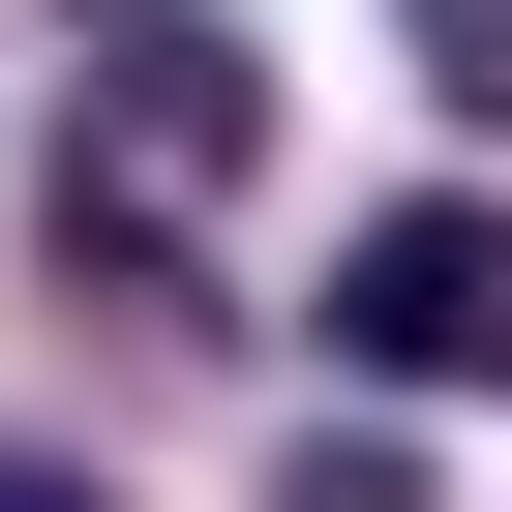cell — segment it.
Here are the masks:
<instances>
[{
    "mask_svg": "<svg viewBox=\"0 0 512 512\" xmlns=\"http://www.w3.org/2000/svg\"><path fill=\"white\" fill-rule=\"evenodd\" d=\"M241 151H272V91H241V31H211V0H91V151H61V181H121V211H211Z\"/></svg>",
    "mask_w": 512,
    "mask_h": 512,
    "instance_id": "obj_2",
    "label": "cell"
},
{
    "mask_svg": "<svg viewBox=\"0 0 512 512\" xmlns=\"http://www.w3.org/2000/svg\"><path fill=\"white\" fill-rule=\"evenodd\" d=\"M0 512H121V482H61V452H0Z\"/></svg>",
    "mask_w": 512,
    "mask_h": 512,
    "instance_id": "obj_5",
    "label": "cell"
},
{
    "mask_svg": "<svg viewBox=\"0 0 512 512\" xmlns=\"http://www.w3.org/2000/svg\"><path fill=\"white\" fill-rule=\"evenodd\" d=\"M272 512H422V452H392V422H302V482H272Z\"/></svg>",
    "mask_w": 512,
    "mask_h": 512,
    "instance_id": "obj_4",
    "label": "cell"
},
{
    "mask_svg": "<svg viewBox=\"0 0 512 512\" xmlns=\"http://www.w3.org/2000/svg\"><path fill=\"white\" fill-rule=\"evenodd\" d=\"M392 61H422L452 121H512V0H392Z\"/></svg>",
    "mask_w": 512,
    "mask_h": 512,
    "instance_id": "obj_3",
    "label": "cell"
},
{
    "mask_svg": "<svg viewBox=\"0 0 512 512\" xmlns=\"http://www.w3.org/2000/svg\"><path fill=\"white\" fill-rule=\"evenodd\" d=\"M332 362L362 392H512V211L482 181H422V211L332 241Z\"/></svg>",
    "mask_w": 512,
    "mask_h": 512,
    "instance_id": "obj_1",
    "label": "cell"
}]
</instances>
